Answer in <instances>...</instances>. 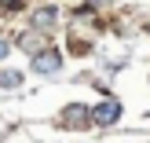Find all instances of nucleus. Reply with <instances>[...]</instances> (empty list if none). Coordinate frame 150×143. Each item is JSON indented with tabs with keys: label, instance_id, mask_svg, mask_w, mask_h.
<instances>
[{
	"label": "nucleus",
	"instance_id": "obj_1",
	"mask_svg": "<svg viewBox=\"0 0 150 143\" xmlns=\"http://www.w3.org/2000/svg\"><path fill=\"white\" fill-rule=\"evenodd\" d=\"M117 117H121V103H117V99H106L103 107L92 110V121H95V125H114Z\"/></svg>",
	"mask_w": 150,
	"mask_h": 143
},
{
	"label": "nucleus",
	"instance_id": "obj_5",
	"mask_svg": "<svg viewBox=\"0 0 150 143\" xmlns=\"http://www.w3.org/2000/svg\"><path fill=\"white\" fill-rule=\"evenodd\" d=\"M18 73H15V70H7V73H0V85H4V88H15V85H18Z\"/></svg>",
	"mask_w": 150,
	"mask_h": 143
},
{
	"label": "nucleus",
	"instance_id": "obj_4",
	"mask_svg": "<svg viewBox=\"0 0 150 143\" xmlns=\"http://www.w3.org/2000/svg\"><path fill=\"white\" fill-rule=\"evenodd\" d=\"M92 110L88 107H66V125H84Z\"/></svg>",
	"mask_w": 150,
	"mask_h": 143
},
{
	"label": "nucleus",
	"instance_id": "obj_2",
	"mask_svg": "<svg viewBox=\"0 0 150 143\" xmlns=\"http://www.w3.org/2000/svg\"><path fill=\"white\" fill-rule=\"evenodd\" d=\"M59 66H62V55H59V51H40V55H33V70L37 73H55Z\"/></svg>",
	"mask_w": 150,
	"mask_h": 143
},
{
	"label": "nucleus",
	"instance_id": "obj_6",
	"mask_svg": "<svg viewBox=\"0 0 150 143\" xmlns=\"http://www.w3.org/2000/svg\"><path fill=\"white\" fill-rule=\"evenodd\" d=\"M4 51H7V44H4V41H0V55H4Z\"/></svg>",
	"mask_w": 150,
	"mask_h": 143
},
{
	"label": "nucleus",
	"instance_id": "obj_3",
	"mask_svg": "<svg viewBox=\"0 0 150 143\" xmlns=\"http://www.w3.org/2000/svg\"><path fill=\"white\" fill-rule=\"evenodd\" d=\"M51 22H55V7H40V11L33 15V26L37 29H51Z\"/></svg>",
	"mask_w": 150,
	"mask_h": 143
}]
</instances>
